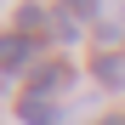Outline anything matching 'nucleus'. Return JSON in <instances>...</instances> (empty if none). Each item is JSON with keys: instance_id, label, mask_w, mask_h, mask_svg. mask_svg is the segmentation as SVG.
I'll list each match as a JSON object with an SVG mask.
<instances>
[{"instance_id": "nucleus-1", "label": "nucleus", "mask_w": 125, "mask_h": 125, "mask_svg": "<svg viewBox=\"0 0 125 125\" xmlns=\"http://www.w3.org/2000/svg\"><path fill=\"white\" fill-rule=\"evenodd\" d=\"M34 57H40V40L34 34H17V29L0 34V74H23Z\"/></svg>"}, {"instance_id": "nucleus-2", "label": "nucleus", "mask_w": 125, "mask_h": 125, "mask_svg": "<svg viewBox=\"0 0 125 125\" xmlns=\"http://www.w3.org/2000/svg\"><path fill=\"white\" fill-rule=\"evenodd\" d=\"M62 85H74V68L68 62H40V68H29V97H51L57 102Z\"/></svg>"}, {"instance_id": "nucleus-3", "label": "nucleus", "mask_w": 125, "mask_h": 125, "mask_svg": "<svg viewBox=\"0 0 125 125\" xmlns=\"http://www.w3.org/2000/svg\"><path fill=\"white\" fill-rule=\"evenodd\" d=\"M91 80L108 91H125V51H97L91 57Z\"/></svg>"}, {"instance_id": "nucleus-4", "label": "nucleus", "mask_w": 125, "mask_h": 125, "mask_svg": "<svg viewBox=\"0 0 125 125\" xmlns=\"http://www.w3.org/2000/svg\"><path fill=\"white\" fill-rule=\"evenodd\" d=\"M17 119H23V125H62V108H57V102L51 97H17Z\"/></svg>"}, {"instance_id": "nucleus-5", "label": "nucleus", "mask_w": 125, "mask_h": 125, "mask_svg": "<svg viewBox=\"0 0 125 125\" xmlns=\"http://www.w3.org/2000/svg\"><path fill=\"white\" fill-rule=\"evenodd\" d=\"M51 29V6H17V34H46Z\"/></svg>"}, {"instance_id": "nucleus-6", "label": "nucleus", "mask_w": 125, "mask_h": 125, "mask_svg": "<svg viewBox=\"0 0 125 125\" xmlns=\"http://www.w3.org/2000/svg\"><path fill=\"white\" fill-rule=\"evenodd\" d=\"M102 0H62V17H74V23H97Z\"/></svg>"}, {"instance_id": "nucleus-7", "label": "nucleus", "mask_w": 125, "mask_h": 125, "mask_svg": "<svg viewBox=\"0 0 125 125\" xmlns=\"http://www.w3.org/2000/svg\"><path fill=\"white\" fill-rule=\"evenodd\" d=\"M97 125H125V114H102V119H97Z\"/></svg>"}]
</instances>
